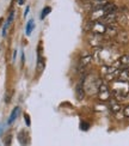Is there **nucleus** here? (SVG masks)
Here are the masks:
<instances>
[{
	"instance_id": "1",
	"label": "nucleus",
	"mask_w": 129,
	"mask_h": 146,
	"mask_svg": "<svg viewBox=\"0 0 129 146\" xmlns=\"http://www.w3.org/2000/svg\"><path fill=\"white\" fill-rule=\"evenodd\" d=\"M120 55L118 53L114 50V49H110V48H105V47H101L96 50L93 59L98 64H102L104 66H108V65H112L118 60Z\"/></svg>"
},
{
	"instance_id": "2",
	"label": "nucleus",
	"mask_w": 129,
	"mask_h": 146,
	"mask_svg": "<svg viewBox=\"0 0 129 146\" xmlns=\"http://www.w3.org/2000/svg\"><path fill=\"white\" fill-rule=\"evenodd\" d=\"M110 91L114 94L116 100H121L123 101L129 96V82H124V80H120V79H116L112 80L111 86H110Z\"/></svg>"
},
{
	"instance_id": "3",
	"label": "nucleus",
	"mask_w": 129,
	"mask_h": 146,
	"mask_svg": "<svg viewBox=\"0 0 129 146\" xmlns=\"http://www.w3.org/2000/svg\"><path fill=\"white\" fill-rule=\"evenodd\" d=\"M102 79L96 77L95 74H89L85 76L83 79V88L85 90V94L87 95H95L97 94L98 88L102 84Z\"/></svg>"
},
{
	"instance_id": "4",
	"label": "nucleus",
	"mask_w": 129,
	"mask_h": 146,
	"mask_svg": "<svg viewBox=\"0 0 129 146\" xmlns=\"http://www.w3.org/2000/svg\"><path fill=\"white\" fill-rule=\"evenodd\" d=\"M97 96L101 101H109L110 100V96H111V91H110V88L108 86L107 84L102 83L98 88L97 91Z\"/></svg>"
},
{
	"instance_id": "5",
	"label": "nucleus",
	"mask_w": 129,
	"mask_h": 146,
	"mask_svg": "<svg viewBox=\"0 0 129 146\" xmlns=\"http://www.w3.org/2000/svg\"><path fill=\"white\" fill-rule=\"evenodd\" d=\"M90 30L92 34H97V35H104L107 30V25L101 21H96V22H91Z\"/></svg>"
},
{
	"instance_id": "6",
	"label": "nucleus",
	"mask_w": 129,
	"mask_h": 146,
	"mask_svg": "<svg viewBox=\"0 0 129 146\" xmlns=\"http://www.w3.org/2000/svg\"><path fill=\"white\" fill-rule=\"evenodd\" d=\"M92 60H93V55L92 54H85L80 58V61H79V66H78V70L81 71V70H85L89 66L91 65Z\"/></svg>"
},
{
	"instance_id": "7",
	"label": "nucleus",
	"mask_w": 129,
	"mask_h": 146,
	"mask_svg": "<svg viewBox=\"0 0 129 146\" xmlns=\"http://www.w3.org/2000/svg\"><path fill=\"white\" fill-rule=\"evenodd\" d=\"M116 67L120 70H128L129 68V55H122L118 58V60L114 64Z\"/></svg>"
},
{
	"instance_id": "8",
	"label": "nucleus",
	"mask_w": 129,
	"mask_h": 146,
	"mask_svg": "<svg viewBox=\"0 0 129 146\" xmlns=\"http://www.w3.org/2000/svg\"><path fill=\"white\" fill-rule=\"evenodd\" d=\"M118 34V28L115 25V24H110V25H107V30L105 34L108 37H116V35Z\"/></svg>"
},
{
	"instance_id": "9",
	"label": "nucleus",
	"mask_w": 129,
	"mask_h": 146,
	"mask_svg": "<svg viewBox=\"0 0 129 146\" xmlns=\"http://www.w3.org/2000/svg\"><path fill=\"white\" fill-rule=\"evenodd\" d=\"M18 141L21 143L22 146H26L30 141V138H29V134L26 132H24V131H21L19 132V134H18Z\"/></svg>"
},
{
	"instance_id": "10",
	"label": "nucleus",
	"mask_w": 129,
	"mask_h": 146,
	"mask_svg": "<svg viewBox=\"0 0 129 146\" xmlns=\"http://www.w3.org/2000/svg\"><path fill=\"white\" fill-rule=\"evenodd\" d=\"M110 109H111V111L115 115H117L121 111V104L116 98H112L111 101H110Z\"/></svg>"
},
{
	"instance_id": "11",
	"label": "nucleus",
	"mask_w": 129,
	"mask_h": 146,
	"mask_svg": "<svg viewBox=\"0 0 129 146\" xmlns=\"http://www.w3.org/2000/svg\"><path fill=\"white\" fill-rule=\"evenodd\" d=\"M116 38L120 43H128L129 42V34L126 33V31H118V34L116 35Z\"/></svg>"
},
{
	"instance_id": "12",
	"label": "nucleus",
	"mask_w": 129,
	"mask_h": 146,
	"mask_svg": "<svg viewBox=\"0 0 129 146\" xmlns=\"http://www.w3.org/2000/svg\"><path fill=\"white\" fill-rule=\"evenodd\" d=\"M19 113H21V108L19 107H16L13 110H12V113H11V115H10V117H9V121H7V125H11L13 121L18 117V115H19Z\"/></svg>"
},
{
	"instance_id": "13",
	"label": "nucleus",
	"mask_w": 129,
	"mask_h": 146,
	"mask_svg": "<svg viewBox=\"0 0 129 146\" xmlns=\"http://www.w3.org/2000/svg\"><path fill=\"white\" fill-rule=\"evenodd\" d=\"M34 28H35V22H34L32 19H30V21L28 22V24H26V30H25V34H26L28 36H30V35H31V33H32Z\"/></svg>"
},
{
	"instance_id": "14",
	"label": "nucleus",
	"mask_w": 129,
	"mask_h": 146,
	"mask_svg": "<svg viewBox=\"0 0 129 146\" xmlns=\"http://www.w3.org/2000/svg\"><path fill=\"white\" fill-rule=\"evenodd\" d=\"M75 91H77V96H78L79 100H83L85 97V90H84V88L81 86V85H77Z\"/></svg>"
},
{
	"instance_id": "15",
	"label": "nucleus",
	"mask_w": 129,
	"mask_h": 146,
	"mask_svg": "<svg viewBox=\"0 0 129 146\" xmlns=\"http://www.w3.org/2000/svg\"><path fill=\"white\" fill-rule=\"evenodd\" d=\"M50 12H52V7H50V6H46V7L42 10V13H41V19H44V18H46V17H47L49 13H50Z\"/></svg>"
},
{
	"instance_id": "16",
	"label": "nucleus",
	"mask_w": 129,
	"mask_h": 146,
	"mask_svg": "<svg viewBox=\"0 0 129 146\" xmlns=\"http://www.w3.org/2000/svg\"><path fill=\"white\" fill-rule=\"evenodd\" d=\"M89 128H90L89 122H86V121H83V122L80 123V129H83V131H87Z\"/></svg>"
},
{
	"instance_id": "17",
	"label": "nucleus",
	"mask_w": 129,
	"mask_h": 146,
	"mask_svg": "<svg viewBox=\"0 0 129 146\" xmlns=\"http://www.w3.org/2000/svg\"><path fill=\"white\" fill-rule=\"evenodd\" d=\"M24 120H25V123H26L28 127L31 126V121H30V116L28 114H24Z\"/></svg>"
},
{
	"instance_id": "18",
	"label": "nucleus",
	"mask_w": 129,
	"mask_h": 146,
	"mask_svg": "<svg viewBox=\"0 0 129 146\" xmlns=\"http://www.w3.org/2000/svg\"><path fill=\"white\" fill-rule=\"evenodd\" d=\"M11 140H12V135L9 134L7 137H6V139H5V146H10L11 145Z\"/></svg>"
},
{
	"instance_id": "19",
	"label": "nucleus",
	"mask_w": 129,
	"mask_h": 146,
	"mask_svg": "<svg viewBox=\"0 0 129 146\" xmlns=\"http://www.w3.org/2000/svg\"><path fill=\"white\" fill-rule=\"evenodd\" d=\"M123 116L129 117V104H128V106H126V107H124V109H123Z\"/></svg>"
},
{
	"instance_id": "20",
	"label": "nucleus",
	"mask_w": 129,
	"mask_h": 146,
	"mask_svg": "<svg viewBox=\"0 0 129 146\" xmlns=\"http://www.w3.org/2000/svg\"><path fill=\"white\" fill-rule=\"evenodd\" d=\"M18 4H19V5H24V4H25V0H18Z\"/></svg>"
},
{
	"instance_id": "21",
	"label": "nucleus",
	"mask_w": 129,
	"mask_h": 146,
	"mask_svg": "<svg viewBox=\"0 0 129 146\" xmlns=\"http://www.w3.org/2000/svg\"><path fill=\"white\" fill-rule=\"evenodd\" d=\"M29 10H30V7L28 6V7H26V10H25V12H24V16H26V15L29 13Z\"/></svg>"
},
{
	"instance_id": "22",
	"label": "nucleus",
	"mask_w": 129,
	"mask_h": 146,
	"mask_svg": "<svg viewBox=\"0 0 129 146\" xmlns=\"http://www.w3.org/2000/svg\"><path fill=\"white\" fill-rule=\"evenodd\" d=\"M3 131H4V126H3V125H0V135H1Z\"/></svg>"
}]
</instances>
